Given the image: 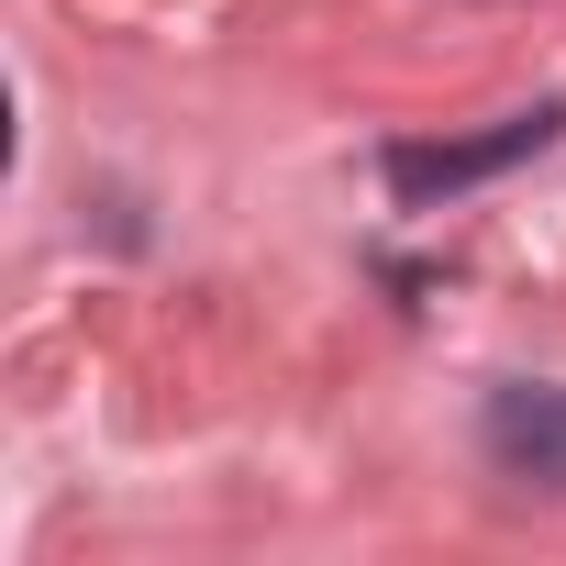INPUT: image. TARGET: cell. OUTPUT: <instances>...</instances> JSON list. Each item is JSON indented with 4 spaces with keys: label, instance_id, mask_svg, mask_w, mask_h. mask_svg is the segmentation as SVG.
<instances>
[{
    "label": "cell",
    "instance_id": "cell-1",
    "mask_svg": "<svg viewBox=\"0 0 566 566\" xmlns=\"http://www.w3.org/2000/svg\"><path fill=\"white\" fill-rule=\"evenodd\" d=\"M555 101H533V112H511L500 134H467V145H400L389 156V189L400 200H433V189H478V178H500V167H522V156H544L555 145Z\"/></svg>",
    "mask_w": 566,
    "mask_h": 566
},
{
    "label": "cell",
    "instance_id": "cell-2",
    "mask_svg": "<svg viewBox=\"0 0 566 566\" xmlns=\"http://www.w3.org/2000/svg\"><path fill=\"white\" fill-rule=\"evenodd\" d=\"M489 455H500L511 478L566 489V389H500V400H489Z\"/></svg>",
    "mask_w": 566,
    "mask_h": 566
}]
</instances>
